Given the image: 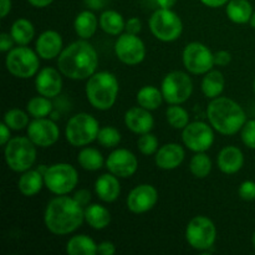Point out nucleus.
<instances>
[{"label":"nucleus","mask_w":255,"mask_h":255,"mask_svg":"<svg viewBox=\"0 0 255 255\" xmlns=\"http://www.w3.org/2000/svg\"><path fill=\"white\" fill-rule=\"evenodd\" d=\"M97 141L101 146L106 147V148H112L121 142V133L115 127H102L100 128Z\"/></svg>","instance_id":"nucleus-38"},{"label":"nucleus","mask_w":255,"mask_h":255,"mask_svg":"<svg viewBox=\"0 0 255 255\" xmlns=\"http://www.w3.org/2000/svg\"><path fill=\"white\" fill-rule=\"evenodd\" d=\"M162 101H163V95L162 91H159L157 87L154 86H144L137 94V102L143 109L156 110L161 106Z\"/></svg>","instance_id":"nucleus-32"},{"label":"nucleus","mask_w":255,"mask_h":255,"mask_svg":"<svg viewBox=\"0 0 255 255\" xmlns=\"http://www.w3.org/2000/svg\"><path fill=\"white\" fill-rule=\"evenodd\" d=\"M37 55L44 60H51L59 56L62 51V37L54 30L42 32L36 40L35 45Z\"/></svg>","instance_id":"nucleus-20"},{"label":"nucleus","mask_w":255,"mask_h":255,"mask_svg":"<svg viewBox=\"0 0 255 255\" xmlns=\"http://www.w3.org/2000/svg\"><path fill=\"white\" fill-rule=\"evenodd\" d=\"M227 15L236 24H246L251 21L253 7L248 0H229L227 4Z\"/></svg>","instance_id":"nucleus-26"},{"label":"nucleus","mask_w":255,"mask_h":255,"mask_svg":"<svg viewBox=\"0 0 255 255\" xmlns=\"http://www.w3.org/2000/svg\"><path fill=\"white\" fill-rule=\"evenodd\" d=\"M100 26L110 35H121L126 26V22L120 12L115 10H107L102 12L100 16Z\"/></svg>","instance_id":"nucleus-31"},{"label":"nucleus","mask_w":255,"mask_h":255,"mask_svg":"<svg viewBox=\"0 0 255 255\" xmlns=\"http://www.w3.org/2000/svg\"><path fill=\"white\" fill-rule=\"evenodd\" d=\"M201 1L209 7H219L228 4L229 0H201Z\"/></svg>","instance_id":"nucleus-49"},{"label":"nucleus","mask_w":255,"mask_h":255,"mask_svg":"<svg viewBox=\"0 0 255 255\" xmlns=\"http://www.w3.org/2000/svg\"><path fill=\"white\" fill-rule=\"evenodd\" d=\"M167 121L171 125L173 128L177 129H183L187 125L189 124V116L188 112L181 106H177V105H172L167 109L166 111Z\"/></svg>","instance_id":"nucleus-36"},{"label":"nucleus","mask_w":255,"mask_h":255,"mask_svg":"<svg viewBox=\"0 0 255 255\" xmlns=\"http://www.w3.org/2000/svg\"><path fill=\"white\" fill-rule=\"evenodd\" d=\"M97 65L99 56L96 50L85 39L65 47L57 59L60 72L71 80L90 79L96 72Z\"/></svg>","instance_id":"nucleus-1"},{"label":"nucleus","mask_w":255,"mask_h":255,"mask_svg":"<svg viewBox=\"0 0 255 255\" xmlns=\"http://www.w3.org/2000/svg\"><path fill=\"white\" fill-rule=\"evenodd\" d=\"M0 132H1V133H0V144H1V146H5V144L11 139L10 138V128L5 122L0 125Z\"/></svg>","instance_id":"nucleus-47"},{"label":"nucleus","mask_w":255,"mask_h":255,"mask_svg":"<svg viewBox=\"0 0 255 255\" xmlns=\"http://www.w3.org/2000/svg\"><path fill=\"white\" fill-rule=\"evenodd\" d=\"M45 184L44 174L37 169H27L22 172V176L19 178L17 187L19 191L24 194L25 197H32L41 191L42 186Z\"/></svg>","instance_id":"nucleus-24"},{"label":"nucleus","mask_w":255,"mask_h":255,"mask_svg":"<svg viewBox=\"0 0 255 255\" xmlns=\"http://www.w3.org/2000/svg\"><path fill=\"white\" fill-rule=\"evenodd\" d=\"M77 161L86 171H99L104 166V157L96 148H84L80 151Z\"/></svg>","instance_id":"nucleus-33"},{"label":"nucleus","mask_w":255,"mask_h":255,"mask_svg":"<svg viewBox=\"0 0 255 255\" xmlns=\"http://www.w3.org/2000/svg\"><path fill=\"white\" fill-rule=\"evenodd\" d=\"M26 110L34 119H44V117L49 116L50 112H51L52 104L49 100V97L40 95V96L32 97L27 102Z\"/></svg>","instance_id":"nucleus-35"},{"label":"nucleus","mask_w":255,"mask_h":255,"mask_svg":"<svg viewBox=\"0 0 255 255\" xmlns=\"http://www.w3.org/2000/svg\"><path fill=\"white\" fill-rule=\"evenodd\" d=\"M60 131L57 125L51 120L35 119L27 126V137L39 147H50L59 139Z\"/></svg>","instance_id":"nucleus-15"},{"label":"nucleus","mask_w":255,"mask_h":255,"mask_svg":"<svg viewBox=\"0 0 255 255\" xmlns=\"http://www.w3.org/2000/svg\"><path fill=\"white\" fill-rule=\"evenodd\" d=\"M11 10V0H0V16L5 17Z\"/></svg>","instance_id":"nucleus-48"},{"label":"nucleus","mask_w":255,"mask_h":255,"mask_svg":"<svg viewBox=\"0 0 255 255\" xmlns=\"http://www.w3.org/2000/svg\"><path fill=\"white\" fill-rule=\"evenodd\" d=\"M36 144L29 137H14L5 144V161L14 172H25L36 161Z\"/></svg>","instance_id":"nucleus-5"},{"label":"nucleus","mask_w":255,"mask_h":255,"mask_svg":"<svg viewBox=\"0 0 255 255\" xmlns=\"http://www.w3.org/2000/svg\"><path fill=\"white\" fill-rule=\"evenodd\" d=\"M97 24H99V20H97L96 15L92 11L85 10V11L80 12L75 19V31L81 39H90L96 32Z\"/></svg>","instance_id":"nucleus-27"},{"label":"nucleus","mask_w":255,"mask_h":255,"mask_svg":"<svg viewBox=\"0 0 255 255\" xmlns=\"http://www.w3.org/2000/svg\"><path fill=\"white\" fill-rule=\"evenodd\" d=\"M4 122L9 126L10 129L20 131L29 126V116L22 110L12 109L4 115Z\"/></svg>","instance_id":"nucleus-37"},{"label":"nucleus","mask_w":255,"mask_h":255,"mask_svg":"<svg viewBox=\"0 0 255 255\" xmlns=\"http://www.w3.org/2000/svg\"><path fill=\"white\" fill-rule=\"evenodd\" d=\"M119 81L109 71L95 72L86 84V96L90 104L100 111L110 110L119 95Z\"/></svg>","instance_id":"nucleus-4"},{"label":"nucleus","mask_w":255,"mask_h":255,"mask_svg":"<svg viewBox=\"0 0 255 255\" xmlns=\"http://www.w3.org/2000/svg\"><path fill=\"white\" fill-rule=\"evenodd\" d=\"M177 0H157V4L163 9H172L176 5Z\"/></svg>","instance_id":"nucleus-51"},{"label":"nucleus","mask_w":255,"mask_h":255,"mask_svg":"<svg viewBox=\"0 0 255 255\" xmlns=\"http://www.w3.org/2000/svg\"><path fill=\"white\" fill-rule=\"evenodd\" d=\"M158 201V192L153 186L141 184L129 192L127 207L134 214H142L151 211Z\"/></svg>","instance_id":"nucleus-17"},{"label":"nucleus","mask_w":255,"mask_h":255,"mask_svg":"<svg viewBox=\"0 0 255 255\" xmlns=\"http://www.w3.org/2000/svg\"><path fill=\"white\" fill-rule=\"evenodd\" d=\"M189 169L192 174L197 178H206L212 171V161L204 152H197L196 156L192 157Z\"/></svg>","instance_id":"nucleus-34"},{"label":"nucleus","mask_w":255,"mask_h":255,"mask_svg":"<svg viewBox=\"0 0 255 255\" xmlns=\"http://www.w3.org/2000/svg\"><path fill=\"white\" fill-rule=\"evenodd\" d=\"M142 29V24H141V20L138 17H131L128 19V21L126 22V26H125V30L126 32H129V34H133L137 35Z\"/></svg>","instance_id":"nucleus-44"},{"label":"nucleus","mask_w":255,"mask_h":255,"mask_svg":"<svg viewBox=\"0 0 255 255\" xmlns=\"http://www.w3.org/2000/svg\"><path fill=\"white\" fill-rule=\"evenodd\" d=\"M100 126L97 120L90 114H77L67 122L65 136L67 142L74 147L86 146L97 139Z\"/></svg>","instance_id":"nucleus-6"},{"label":"nucleus","mask_w":255,"mask_h":255,"mask_svg":"<svg viewBox=\"0 0 255 255\" xmlns=\"http://www.w3.org/2000/svg\"><path fill=\"white\" fill-rule=\"evenodd\" d=\"M231 61H232L231 52L226 51V50H221V51L214 54V65H217V66H227Z\"/></svg>","instance_id":"nucleus-42"},{"label":"nucleus","mask_w":255,"mask_h":255,"mask_svg":"<svg viewBox=\"0 0 255 255\" xmlns=\"http://www.w3.org/2000/svg\"><path fill=\"white\" fill-rule=\"evenodd\" d=\"M239 196L244 201H254L255 199V183L252 181H246L239 187Z\"/></svg>","instance_id":"nucleus-41"},{"label":"nucleus","mask_w":255,"mask_h":255,"mask_svg":"<svg viewBox=\"0 0 255 255\" xmlns=\"http://www.w3.org/2000/svg\"><path fill=\"white\" fill-rule=\"evenodd\" d=\"M183 64L191 74H207L214 66V54L202 42H191L183 50Z\"/></svg>","instance_id":"nucleus-12"},{"label":"nucleus","mask_w":255,"mask_h":255,"mask_svg":"<svg viewBox=\"0 0 255 255\" xmlns=\"http://www.w3.org/2000/svg\"><path fill=\"white\" fill-rule=\"evenodd\" d=\"M184 156L186 153L183 147L179 146L178 143H167L156 152L154 161L158 168L169 171L177 168L183 162Z\"/></svg>","instance_id":"nucleus-21"},{"label":"nucleus","mask_w":255,"mask_h":255,"mask_svg":"<svg viewBox=\"0 0 255 255\" xmlns=\"http://www.w3.org/2000/svg\"><path fill=\"white\" fill-rule=\"evenodd\" d=\"M27 1L35 7H46L49 6L54 0H27Z\"/></svg>","instance_id":"nucleus-50"},{"label":"nucleus","mask_w":255,"mask_h":255,"mask_svg":"<svg viewBox=\"0 0 255 255\" xmlns=\"http://www.w3.org/2000/svg\"><path fill=\"white\" fill-rule=\"evenodd\" d=\"M183 143L193 152H206L214 142V133L211 126L204 122H191L182 132Z\"/></svg>","instance_id":"nucleus-14"},{"label":"nucleus","mask_w":255,"mask_h":255,"mask_svg":"<svg viewBox=\"0 0 255 255\" xmlns=\"http://www.w3.org/2000/svg\"><path fill=\"white\" fill-rule=\"evenodd\" d=\"M74 198L76 199L82 207L89 206L90 201H91V193H90L87 189H80V191H77L76 193H75Z\"/></svg>","instance_id":"nucleus-45"},{"label":"nucleus","mask_w":255,"mask_h":255,"mask_svg":"<svg viewBox=\"0 0 255 255\" xmlns=\"http://www.w3.org/2000/svg\"><path fill=\"white\" fill-rule=\"evenodd\" d=\"M35 87L41 96L49 99L56 97L62 90V79L60 72L54 67H45L37 74Z\"/></svg>","instance_id":"nucleus-18"},{"label":"nucleus","mask_w":255,"mask_h":255,"mask_svg":"<svg viewBox=\"0 0 255 255\" xmlns=\"http://www.w3.org/2000/svg\"><path fill=\"white\" fill-rule=\"evenodd\" d=\"M242 141L247 147L255 149V120L246 122L242 128Z\"/></svg>","instance_id":"nucleus-40"},{"label":"nucleus","mask_w":255,"mask_h":255,"mask_svg":"<svg viewBox=\"0 0 255 255\" xmlns=\"http://www.w3.org/2000/svg\"><path fill=\"white\" fill-rule=\"evenodd\" d=\"M186 239L189 246L197 251H208L214 246L217 229L213 222L204 216L194 217L186 229Z\"/></svg>","instance_id":"nucleus-10"},{"label":"nucleus","mask_w":255,"mask_h":255,"mask_svg":"<svg viewBox=\"0 0 255 255\" xmlns=\"http://www.w3.org/2000/svg\"><path fill=\"white\" fill-rule=\"evenodd\" d=\"M14 39H12L11 34H6V32H1L0 35V50L2 52L10 51L14 46Z\"/></svg>","instance_id":"nucleus-43"},{"label":"nucleus","mask_w":255,"mask_h":255,"mask_svg":"<svg viewBox=\"0 0 255 255\" xmlns=\"http://www.w3.org/2000/svg\"><path fill=\"white\" fill-rule=\"evenodd\" d=\"M115 52L121 62L126 65H137L143 61L146 47L137 35L125 32L119 36L115 44Z\"/></svg>","instance_id":"nucleus-13"},{"label":"nucleus","mask_w":255,"mask_h":255,"mask_svg":"<svg viewBox=\"0 0 255 255\" xmlns=\"http://www.w3.org/2000/svg\"><path fill=\"white\" fill-rule=\"evenodd\" d=\"M44 182L50 192L57 196H65L77 186L79 174L71 164L56 163L47 167L44 173Z\"/></svg>","instance_id":"nucleus-8"},{"label":"nucleus","mask_w":255,"mask_h":255,"mask_svg":"<svg viewBox=\"0 0 255 255\" xmlns=\"http://www.w3.org/2000/svg\"><path fill=\"white\" fill-rule=\"evenodd\" d=\"M219 169L226 174H234L242 169L244 164L243 152L234 146L224 147L217 159Z\"/></svg>","instance_id":"nucleus-22"},{"label":"nucleus","mask_w":255,"mask_h":255,"mask_svg":"<svg viewBox=\"0 0 255 255\" xmlns=\"http://www.w3.org/2000/svg\"><path fill=\"white\" fill-rule=\"evenodd\" d=\"M99 254L101 255H114L116 253V248H115L114 243L111 242H102L99 244Z\"/></svg>","instance_id":"nucleus-46"},{"label":"nucleus","mask_w":255,"mask_h":255,"mask_svg":"<svg viewBox=\"0 0 255 255\" xmlns=\"http://www.w3.org/2000/svg\"><path fill=\"white\" fill-rule=\"evenodd\" d=\"M149 29L156 39L171 42L178 39L183 31V24L178 15L171 9L156 10L149 19Z\"/></svg>","instance_id":"nucleus-7"},{"label":"nucleus","mask_w":255,"mask_h":255,"mask_svg":"<svg viewBox=\"0 0 255 255\" xmlns=\"http://www.w3.org/2000/svg\"><path fill=\"white\" fill-rule=\"evenodd\" d=\"M224 90V77L221 71H209L202 81V91L208 99H216Z\"/></svg>","instance_id":"nucleus-30"},{"label":"nucleus","mask_w":255,"mask_h":255,"mask_svg":"<svg viewBox=\"0 0 255 255\" xmlns=\"http://www.w3.org/2000/svg\"><path fill=\"white\" fill-rule=\"evenodd\" d=\"M254 92H255V80H254Z\"/></svg>","instance_id":"nucleus-54"},{"label":"nucleus","mask_w":255,"mask_h":255,"mask_svg":"<svg viewBox=\"0 0 255 255\" xmlns=\"http://www.w3.org/2000/svg\"><path fill=\"white\" fill-rule=\"evenodd\" d=\"M251 25L255 29V12H253V15L251 17Z\"/></svg>","instance_id":"nucleus-52"},{"label":"nucleus","mask_w":255,"mask_h":255,"mask_svg":"<svg viewBox=\"0 0 255 255\" xmlns=\"http://www.w3.org/2000/svg\"><path fill=\"white\" fill-rule=\"evenodd\" d=\"M99 246L87 236H75L67 242L66 253L69 255H96Z\"/></svg>","instance_id":"nucleus-25"},{"label":"nucleus","mask_w":255,"mask_h":255,"mask_svg":"<svg viewBox=\"0 0 255 255\" xmlns=\"http://www.w3.org/2000/svg\"><path fill=\"white\" fill-rule=\"evenodd\" d=\"M85 221L94 229H105L111 222V213L100 204H91L85 208Z\"/></svg>","instance_id":"nucleus-28"},{"label":"nucleus","mask_w":255,"mask_h":255,"mask_svg":"<svg viewBox=\"0 0 255 255\" xmlns=\"http://www.w3.org/2000/svg\"><path fill=\"white\" fill-rule=\"evenodd\" d=\"M5 65L12 76L17 79H30L39 70V55L26 46L12 47L6 55Z\"/></svg>","instance_id":"nucleus-9"},{"label":"nucleus","mask_w":255,"mask_h":255,"mask_svg":"<svg viewBox=\"0 0 255 255\" xmlns=\"http://www.w3.org/2000/svg\"><path fill=\"white\" fill-rule=\"evenodd\" d=\"M106 167L110 173L120 178H128L136 173L138 168V161L131 151L125 148L116 149L109 156Z\"/></svg>","instance_id":"nucleus-16"},{"label":"nucleus","mask_w":255,"mask_h":255,"mask_svg":"<svg viewBox=\"0 0 255 255\" xmlns=\"http://www.w3.org/2000/svg\"><path fill=\"white\" fill-rule=\"evenodd\" d=\"M253 246H254V248H255V233L253 234Z\"/></svg>","instance_id":"nucleus-53"},{"label":"nucleus","mask_w":255,"mask_h":255,"mask_svg":"<svg viewBox=\"0 0 255 255\" xmlns=\"http://www.w3.org/2000/svg\"><path fill=\"white\" fill-rule=\"evenodd\" d=\"M95 191L97 197L106 203L116 201L121 193V186L115 174H102L95 183Z\"/></svg>","instance_id":"nucleus-23"},{"label":"nucleus","mask_w":255,"mask_h":255,"mask_svg":"<svg viewBox=\"0 0 255 255\" xmlns=\"http://www.w3.org/2000/svg\"><path fill=\"white\" fill-rule=\"evenodd\" d=\"M138 151L144 156H151L158 151V139L152 133H143L137 141Z\"/></svg>","instance_id":"nucleus-39"},{"label":"nucleus","mask_w":255,"mask_h":255,"mask_svg":"<svg viewBox=\"0 0 255 255\" xmlns=\"http://www.w3.org/2000/svg\"><path fill=\"white\" fill-rule=\"evenodd\" d=\"M85 221V209L75 198L60 196L50 201L45 209L46 228L56 236H66L81 227Z\"/></svg>","instance_id":"nucleus-2"},{"label":"nucleus","mask_w":255,"mask_h":255,"mask_svg":"<svg viewBox=\"0 0 255 255\" xmlns=\"http://www.w3.org/2000/svg\"><path fill=\"white\" fill-rule=\"evenodd\" d=\"M209 124L219 133L232 136L241 131L247 122L244 110L234 100L228 97H216L207 109Z\"/></svg>","instance_id":"nucleus-3"},{"label":"nucleus","mask_w":255,"mask_h":255,"mask_svg":"<svg viewBox=\"0 0 255 255\" xmlns=\"http://www.w3.org/2000/svg\"><path fill=\"white\" fill-rule=\"evenodd\" d=\"M125 124H126L127 128L133 133L143 134L151 132V129L154 126V120L149 110L139 106L132 107L126 112Z\"/></svg>","instance_id":"nucleus-19"},{"label":"nucleus","mask_w":255,"mask_h":255,"mask_svg":"<svg viewBox=\"0 0 255 255\" xmlns=\"http://www.w3.org/2000/svg\"><path fill=\"white\" fill-rule=\"evenodd\" d=\"M163 99L171 105H181L191 97L193 82L188 74L183 71H172L166 75L161 87Z\"/></svg>","instance_id":"nucleus-11"},{"label":"nucleus","mask_w":255,"mask_h":255,"mask_svg":"<svg viewBox=\"0 0 255 255\" xmlns=\"http://www.w3.org/2000/svg\"><path fill=\"white\" fill-rule=\"evenodd\" d=\"M10 34H11L15 44H17L19 46H26L35 35L34 25L27 19H17L12 24Z\"/></svg>","instance_id":"nucleus-29"}]
</instances>
